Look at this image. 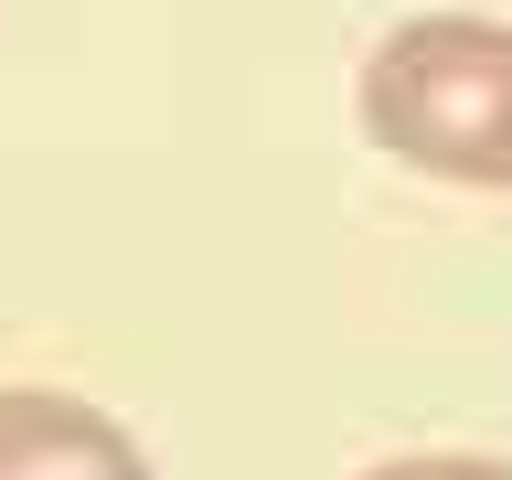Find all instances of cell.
Here are the masks:
<instances>
[{
  "instance_id": "cell-1",
  "label": "cell",
  "mask_w": 512,
  "mask_h": 480,
  "mask_svg": "<svg viewBox=\"0 0 512 480\" xmlns=\"http://www.w3.org/2000/svg\"><path fill=\"white\" fill-rule=\"evenodd\" d=\"M352 118L395 171L448 192H512V22L406 11L352 75Z\"/></svg>"
},
{
  "instance_id": "cell-2",
  "label": "cell",
  "mask_w": 512,
  "mask_h": 480,
  "mask_svg": "<svg viewBox=\"0 0 512 480\" xmlns=\"http://www.w3.org/2000/svg\"><path fill=\"white\" fill-rule=\"evenodd\" d=\"M0 480H160L150 448L64 384H0Z\"/></svg>"
},
{
  "instance_id": "cell-3",
  "label": "cell",
  "mask_w": 512,
  "mask_h": 480,
  "mask_svg": "<svg viewBox=\"0 0 512 480\" xmlns=\"http://www.w3.org/2000/svg\"><path fill=\"white\" fill-rule=\"evenodd\" d=\"M363 480H512L502 459H470V448H427V459H374Z\"/></svg>"
}]
</instances>
